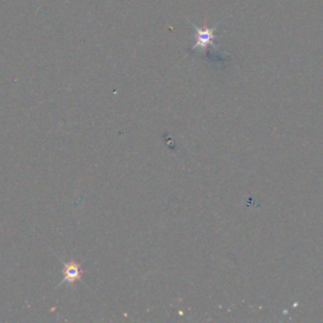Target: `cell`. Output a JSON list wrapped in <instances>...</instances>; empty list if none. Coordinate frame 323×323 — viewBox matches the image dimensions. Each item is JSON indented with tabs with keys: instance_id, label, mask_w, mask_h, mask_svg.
Instances as JSON below:
<instances>
[{
	"instance_id": "6da1fadb",
	"label": "cell",
	"mask_w": 323,
	"mask_h": 323,
	"mask_svg": "<svg viewBox=\"0 0 323 323\" xmlns=\"http://www.w3.org/2000/svg\"><path fill=\"white\" fill-rule=\"evenodd\" d=\"M81 277H82V269H81V266L78 265V264H66L65 268H63V279L60 285L65 284V283L72 285L73 283L81 280Z\"/></svg>"
},
{
	"instance_id": "7a4b0ae2",
	"label": "cell",
	"mask_w": 323,
	"mask_h": 323,
	"mask_svg": "<svg viewBox=\"0 0 323 323\" xmlns=\"http://www.w3.org/2000/svg\"><path fill=\"white\" fill-rule=\"evenodd\" d=\"M196 29V43H194L192 51H196V49H204L208 44L212 43L213 41V29L208 28H194Z\"/></svg>"
}]
</instances>
